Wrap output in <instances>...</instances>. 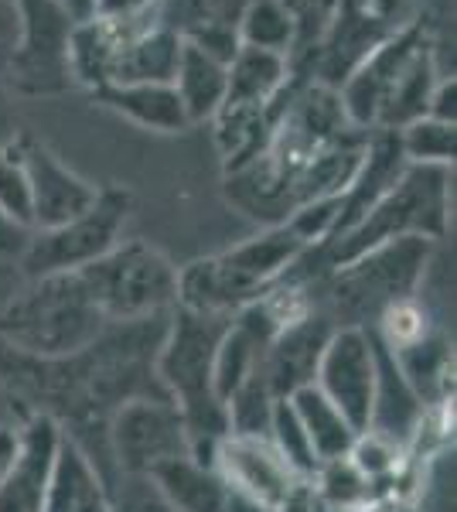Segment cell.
<instances>
[{
	"mask_svg": "<svg viewBox=\"0 0 457 512\" xmlns=\"http://www.w3.org/2000/svg\"><path fill=\"white\" fill-rule=\"evenodd\" d=\"M403 171H406V158L400 151V137H396L393 130H372L359 175H355V181L348 185V192L338 198V222H335L331 239L345 236L355 222H362L365 212H369L372 205L400 181Z\"/></svg>",
	"mask_w": 457,
	"mask_h": 512,
	"instance_id": "obj_17",
	"label": "cell"
},
{
	"mask_svg": "<svg viewBox=\"0 0 457 512\" xmlns=\"http://www.w3.org/2000/svg\"><path fill=\"white\" fill-rule=\"evenodd\" d=\"M239 45L290 59L297 48V24L284 0H249L239 18Z\"/></svg>",
	"mask_w": 457,
	"mask_h": 512,
	"instance_id": "obj_26",
	"label": "cell"
},
{
	"mask_svg": "<svg viewBox=\"0 0 457 512\" xmlns=\"http://www.w3.org/2000/svg\"><path fill=\"white\" fill-rule=\"evenodd\" d=\"M290 76H294V65L284 55L243 45L229 62V89L222 110H267L284 99Z\"/></svg>",
	"mask_w": 457,
	"mask_h": 512,
	"instance_id": "obj_21",
	"label": "cell"
},
{
	"mask_svg": "<svg viewBox=\"0 0 457 512\" xmlns=\"http://www.w3.org/2000/svg\"><path fill=\"white\" fill-rule=\"evenodd\" d=\"M31 236H35L31 229H24L21 222H14L7 212H0V267H18Z\"/></svg>",
	"mask_w": 457,
	"mask_h": 512,
	"instance_id": "obj_34",
	"label": "cell"
},
{
	"mask_svg": "<svg viewBox=\"0 0 457 512\" xmlns=\"http://www.w3.org/2000/svg\"><path fill=\"white\" fill-rule=\"evenodd\" d=\"M0 212H7L14 222L35 233V219H31V185L28 171L21 161L18 134L7 144H0Z\"/></svg>",
	"mask_w": 457,
	"mask_h": 512,
	"instance_id": "obj_29",
	"label": "cell"
},
{
	"mask_svg": "<svg viewBox=\"0 0 457 512\" xmlns=\"http://www.w3.org/2000/svg\"><path fill=\"white\" fill-rule=\"evenodd\" d=\"M106 325L79 274L31 277L0 304V345L28 359H69L93 345Z\"/></svg>",
	"mask_w": 457,
	"mask_h": 512,
	"instance_id": "obj_2",
	"label": "cell"
},
{
	"mask_svg": "<svg viewBox=\"0 0 457 512\" xmlns=\"http://www.w3.org/2000/svg\"><path fill=\"white\" fill-rule=\"evenodd\" d=\"M335 328L338 325L331 321V315L318 304L304 318H297L294 325H287L284 332L273 335V342L263 352L260 369L277 400H287V396H294L304 386H314L321 352Z\"/></svg>",
	"mask_w": 457,
	"mask_h": 512,
	"instance_id": "obj_14",
	"label": "cell"
},
{
	"mask_svg": "<svg viewBox=\"0 0 457 512\" xmlns=\"http://www.w3.org/2000/svg\"><path fill=\"white\" fill-rule=\"evenodd\" d=\"M140 28H144V24L127 28V24L103 21V18H82L72 24V35H69L72 86H82V89H89V93H99L103 86H110L113 65H116V55H120L123 41Z\"/></svg>",
	"mask_w": 457,
	"mask_h": 512,
	"instance_id": "obj_20",
	"label": "cell"
},
{
	"mask_svg": "<svg viewBox=\"0 0 457 512\" xmlns=\"http://www.w3.org/2000/svg\"><path fill=\"white\" fill-rule=\"evenodd\" d=\"M307 246L287 226H267L260 236L195 260L178 270V308L195 315L232 318L267 287L294 270Z\"/></svg>",
	"mask_w": 457,
	"mask_h": 512,
	"instance_id": "obj_3",
	"label": "cell"
},
{
	"mask_svg": "<svg viewBox=\"0 0 457 512\" xmlns=\"http://www.w3.org/2000/svg\"><path fill=\"white\" fill-rule=\"evenodd\" d=\"M21 431V454L11 475L0 482V512H41L52 482L55 451L62 444V427L52 417L31 414Z\"/></svg>",
	"mask_w": 457,
	"mask_h": 512,
	"instance_id": "obj_16",
	"label": "cell"
},
{
	"mask_svg": "<svg viewBox=\"0 0 457 512\" xmlns=\"http://www.w3.org/2000/svg\"><path fill=\"white\" fill-rule=\"evenodd\" d=\"M434 243L423 236L389 239L328 270V315L338 328H372L393 304L420 294Z\"/></svg>",
	"mask_w": 457,
	"mask_h": 512,
	"instance_id": "obj_5",
	"label": "cell"
},
{
	"mask_svg": "<svg viewBox=\"0 0 457 512\" xmlns=\"http://www.w3.org/2000/svg\"><path fill=\"white\" fill-rule=\"evenodd\" d=\"M89 18H103V21L137 28V24H147L157 18V4L154 0H96Z\"/></svg>",
	"mask_w": 457,
	"mask_h": 512,
	"instance_id": "obj_32",
	"label": "cell"
},
{
	"mask_svg": "<svg viewBox=\"0 0 457 512\" xmlns=\"http://www.w3.org/2000/svg\"><path fill=\"white\" fill-rule=\"evenodd\" d=\"M226 325L229 318L195 315V311L174 308L154 359L157 383H161V390L168 393L174 410L181 414L191 458L202 461V465H212L215 448L229 434L226 407L215 396L212 383L215 349H219Z\"/></svg>",
	"mask_w": 457,
	"mask_h": 512,
	"instance_id": "obj_1",
	"label": "cell"
},
{
	"mask_svg": "<svg viewBox=\"0 0 457 512\" xmlns=\"http://www.w3.org/2000/svg\"><path fill=\"white\" fill-rule=\"evenodd\" d=\"M113 512H174L147 478H120L113 489Z\"/></svg>",
	"mask_w": 457,
	"mask_h": 512,
	"instance_id": "obj_31",
	"label": "cell"
},
{
	"mask_svg": "<svg viewBox=\"0 0 457 512\" xmlns=\"http://www.w3.org/2000/svg\"><path fill=\"white\" fill-rule=\"evenodd\" d=\"M427 48H430V41H427L423 24H406L400 31H389V35L365 55L359 69H355L352 76L342 82V89H338L342 110L355 130L372 134V130L379 127V117H382V110H386L393 89L400 86L406 69H410Z\"/></svg>",
	"mask_w": 457,
	"mask_h": 512,
	"instance_id": "obj_11",
	"label": "cell"
},
{
	"mask_svg": "<svg viewBox=\"0 0 457 512\" xmlns=\"http://www.w3.org/2000/svg\"><path fill=\"white\" fill-rule=\"evenodd\" d=\"M212 468L219 472L229 492L270 512H307L311 482L277 454L267 437L226 434L212 454Z\"/></svg>",
	"mask_w": 457,
	"mask_h": 512,
	"instance_id": "obj_9",
	"label": "cell"
},
{
	"mask_svg": "<svg viewBox=\"0 0 457 512\" xmlns=\"http://www.w3.org/2000/svg\"><path fill=\"white\" fill-rule=\"evenodd\" d=\"M130 212H134V195L127 188H99L96 202L82 216L31 236L18 263L21 274L28 280L48 274H79L120 243Z\"/></svg>",
	"mask_w": 457,
	"mask_h": 512,
	"instance_id": "obj_7",
	"label": "cell"
},
{
	"mask_svg": "<svg viewBox=\"0 0 457 512\" xmlns=\"http://www.w3.org/2000/svg\"><path fill=\"white\" fill-rule=\"evenodd\" d=\"M447 226H451V168L406 164L400 181L365 212L362 222H355L345 236L311 250V256H318V267L328 274L389 239L423 236L437 243L447 236Z\"/></svg>",
	"mask_w": 457,
	"mask_h": 512,
	"instance_id": "obj_4",
	"label": "cell"
},
{
	"mask_svg": "<svg viewBox=\"0 0 457 512\" xmlns=\"http://www.w3.org/2000/svg\"><path fill=\"white\" fill-rule=\"evenodd\" d=\"M41 512H113L110 482L65 434L55 451L52 482Z\"/></svg>",
	"mask_w": 457,
	"mask_h": 512,
	"instance_id": "obj_19",
	"label": "cell"
},
{
	"mask_svg": "<svg viewBox=\"0 0 457 512\" xmlns=\"http://www.w3.org/2000/svg\"><path fill=\"white\" fill-rule=\"evenodd\" d=\"M287 400H290V407H294L297 420H301L307 441H311L318 468L328 465V461L348 458V451H352L359 431L348 424L342 417V410H338L318 386H304V390H297L294 396H287Z\"/></svg>",
	"mask_w": 457,
	"mask_h": 512,
	"instance_id": "obj_25",
	"label": "cell"
},
{
	"mask_svg": "<svg viewBox=\"0 0 457 512\" xmlns=\"http://www.w3.org/2000/svg\"><path fill=\"white\" fill-rule=\"evenodd\" d=\"M21 41V0H0V79Z\"/></svg>",
	"mask_w": 457,
	"mask_h": 512,
	"instance_id": "obj_33",
	"label": "cell"
},
{
	"mask_svg": "<svg viewBox=\"0 0 457 512\" xmlns=\"http://www.w3.org/2000/svg\"><path fill=\"white\" fill-rule=\"evenodd\" d=\"M174 93H178L181 106H185L188 123H209L215 120V113L226 103V89H229V65L215 62L212 55L198 52L195 45L181 48V62L174 72Z\"/></svg>",
	"mask_w": 457,
	"mask_h": 512,
	"instance_id": "obj_24",
	"label": "cell"
},
{
	"mask_svg": "<svg viewBox=\"0 0 457 512\" xmlns=\"http://www.w3.org/2000/svg\"><path fill=\"white\" fill-rule=\"evenodd\" d=\"M18 147H21V161H24V171H28V185H31V219H35V233L65 226V222L82 216V212L96 202L99 188L93 181L76 175L48 144H41L38 137L21 134L18 130Z\"/></svg>",
	"mask_w": 457,
	"mask_h": 512,
	"instance_id": "obj_13",
	"label": "cell"
},
{
	"mask_svg": "<svg viewBox=\"0 0 457 512\" xmlns=\"http://www.w3.org/2000/svg\"><path fill=\"white\" fill-rule=\"evenodd\" d=\"M106 451L116 478H151L168 461L191 458L181 414L171 400L157 396H140L113 410L106 424Z\"/></svg>",
	"mask_w": 457,
	"mask_h": 512,
	"instance_id": "obj_8",
	"label": "cell"
},
{
	"mask_svg": "<svg viewBox=\"0 0 457 512\" xmlns=\"http://www.w3.org/2000/svg\"><path fill=\"white\" fill-rule=\"evenodd\" d=\"M72 21L55 0H21V41L0 86L24 96H55L72 86Z\"/></svg>",
	"mask_w": 457,
	"mask_h": 512,
	"instance_id": "obj_10",
	"label": "cell"
},
{
	"mask_svg": "<svg viewBox=\"0 0 457 512\" xmlns=\"http://www.w3.org/2000/svg\"><path fill=\"white\" fill-rule=\"evenodd\" d=\"M376 338L369 328H335L321 352L314 386L342 410L355 431H369L372 403H376Z\"/></svg>",
	"mask_w": 457,
	"mask_h": 512,
	"instance_id": "obj_12",
	"label": "cell"
},
{
	"mask_svg": "<svg viewBox=\"0 0 457 512\" xmlns=\"http://www.w3.org/2000/svg\"><path fill=\"white\" fill-rule=\"evenodd\" d=\"M249 0H161L157 21L171 28L185 45L212 55L215 62L229 65L239 45V18Z\"/></svg>",
	"mask_w": 457,
	"mask_h": 512,
	"instance_id": "obj_15",
	"label": "cell"
},
{
	"mask_svg": "<svg viewBox=\"0 0 457 512\" xmlns=\"http://www.w3.org/2000/svg\"><path fill=\"white\" fill-rule=\"evenodd\" d=\"M181 48L185 41L154 18L123 41L110 86H171L181 62Z\"/></svg>",
	"mask_w": 457,
	"mask_h": 512,
	"instance_id": "obj_18",
	"label": "cell"
},
{
	"mask_svg": "<svg viewBox=\"0 0 457 512\" xmlns=\"http://www.w3.org/2000/svg\"><path fill=\"white\" fill-rule=\"evenodd\" d=\"M21 424H0V482L11 475L14 461L21 454Z\"/></svg>",
	"mask_w": 457,
	"mask_h": 512,
	"instance_id": "obj_36",
	"label": "cell"
},
{
	"mask_svg": "<svg viewBox=\"0 0 457 512\" xmlns=\"http://www.w3.org/2000/svg\"><path fill=\"white\" fill-rule=\"evenodd\" d=\"M55 4L62 7V11L69 14L72 21H82V18H89V14H93L96 0H55Z\"/></svg>",
	"mask_w": 457,
	"mask_h": 512,
	"instance_id": "obj_39",
	"label": "cell"
},
{
	"mask_svg": "<svg viewBox=\"0 0 457 512\" xmlns=\"http://www.w3.org/2000/svg\"><path fill=\"white\" fill-rule=\"evenodd\" d=\"M406 164H430V168H454V123L420 117L396 130Z\"/></svg>",
	"mask_w": 457,
	"mask_h": 512,
	"instance_id": "obj_27",
	"label": "cell"
},
{
	"mask_svg": "<svg viewBox=\"0 0 457 512\" xmlns=\"http://www.w3.org/2000/svg\"><path fill=\"white\" fill-rule=\"evenodd\" d=\"M93 96L106 110L154 134H185L191 127L174 86H103Z\"/></svg>",
	"mask_w": 457,
	"mask_h": 512,
	"instance_id": "obj_23",
	"label": "cell"
},
{
	"mask_svg": "<svg viewBox=\"0 0 457 512\" xmlns=\"http://www.w3.org/2000/svg\"><path fill=\"white\" fill-rule=\"evenodd\" d=\"M348 4H352L355 11L369 14V18H376V21H386V24H393L396 11H400V7H403V0H348Z\"/></svg>",
	"mask_w": 457,
	"mask_h": 512,
	"instance_id": "obj_37",
	"label": "cell"
},
{
	"mask_svg": "<svg viewBox=\"0 0 457 512\" xmlns=\"http://www.w3.org/2000/svg\"><path fill=\"white\" fill-rule=\"evenodd\" d=\"M345 4L348 0H284V7L297 24V48L290 55V65H294V59H311V52L331 31Z\"/></svg>",
	"mask_w": 457,
	"mask_h": 512,
	"instance_id": "obj_30",
	"label": "cell"
},
{
	"mask_svg": "<svg viewBox=\"0 0 457 512\" xmlns=\"http://www.w3.org/2000/svg\"><path fill=\"white\" fill-rule=\"evenodd\" d=\"M154 4H161V0H154Z\"/></svg>",
	"mask_w": 457,
	"mask_h": 512,
	"instance_id": "obj_41",
	"label": "cell"
},
{
	"mask_svg": "<svg viewBox=\"0 0 457 512\" xmlns=\"http://www.w3.org/2000/svg\"><path fill=\"white\" fill-rule=\"evenodd\" d=\"M18 130H14V113H11V99H7V89L0 86V144H7Z\"/></svg>",
	"mask_w": 457,
	"mask_h": 512,
	"instance_id": "obj_38",
	"label": "cell"
},
{
	"mask_svg": "<svg viewBox=\"0 0 457 512\" xmlns=\"http://www.w3.org/2000/svg\"><path fill=\"white\" fill-rule=\"evenodd\" d=\"M457 82L454 79H437L434 93H430V103H427V117L434 120H444V123H454L457 120Z\"/></svg>",
	"mask_w": 457,
	"mask_h": 512,
	"instance_id": "obj_35",
	"label": "cell"
},
{
	"mask_svg": "<svg viewBox=\"0 0 457 512\" xmlns=\"http://www.w3.org/2000/svg\"><path fill=\"white\" fill-rule=\"evenodd\" d=\"M79 277L110 325L161 318L178 308V267L147 239H120Z\"/></svg>",
	"mask_w": 457,
	"mask_h": 512,
	"instance_id": "obj_6",
	"label": "cell"
},
{
	"mask_svg": "<svg viewBox=\"0 0 457 512\" xmlns=\"http://www.w3.org/2000/svg\"><path fill=\"white\" fill-rule=\"evenodd\" d=\"M226 512H270V509H260V506H253V502L239 499L236 492H229V509Z\"/></svg>",
	"mask_w": 457,
	"mask_h": 512,
	"instance_id": "obj_40",
	"label": "cell"
},
{
	"mask_svg": "<svg viewBox=\"0 0 457 512\" xmlns=\"http://www.w3.org/2000/svg\"><path fill=\"white\" fill-rule=\"evenodd\" d=\"M267 441L277 448L280 458L294 468L297 475L311 482L314 472H318V458L311 451V441H307L301 420H297L294 407L290 400H277L273 403V414H270V424H267Z\"/></svg>",
	"mask_w": 457,
	"mask_h": 512,
	"instance_id": "obj_28",
	"label": "cell"
},
{
	"mask_svg": "<svg viewBox=\"0 0 457 512\" xmlns=\"http://www.w3.org/2000/svg\"><path fill=\"white\" fill-rule=\"evenodd\" d=\"M154 492L174 512H226L229 509V485L222 482L212 465L195 458H178L161 465L147 478Z\"/></svg>",
	"mask_w": 457,
	"mask_h": 512,
	"instance_id": "obj_22",
	"label": "cell"
}]
</instances>
